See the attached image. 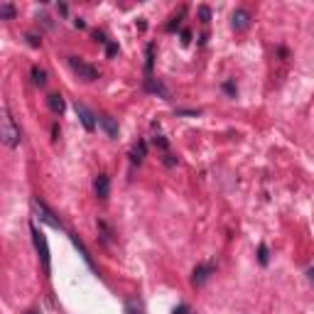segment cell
I'll return each mask as SVG.
<instances>
[{
    "mask_svg": "<svg viewBox=\"0 0 314 314\" xmlns=\"http://www.w3.org/2000/svg\"><path fill=\"white\" fill-rule=\"evenodd\" d=\"M214 275V263H201V265H197L194 268V275H191V285H204L209 277Z\"/></svg>",
    "mask_w": 314,
    "mask_h": 314,
    "instance_id": "cell-7",
    "label": "cell"
},
{
    "mask_svg": "<svg viewBox=\"0 0 314 314\" xmlns=\"http://www.w3.org/2000/svg\"><path fill=\"white\" fill-rule=\"evenodd\" d=\"M57 10H59V15H66V13H69V8H66L64 3H62V5H59V8H57Z\"/></svg>",
    "mask_w": 314,
    "mask_h": 314,
    "instance_id": "cell-33",
    "label": "cell"
},
{
    "mask_svg": "<svg viewBox=\"0 0 314 314\" xmlns=\"http://www.w3.org/2000/svg\"><path fill=\"white\" fill-rule=\"evenodd\" d=\"M93 191H96V197H99V199H108V194H111V179H108V175L96 177V182H93Z\"/></svg>",
    "mask_w": 314,
    "mask_h": 314,
    "instance_id": "cell-8",
    "label": "cell"
},
{
    "mask_svg": "<svg viewBox=\"0 0 314 314\" xmlns=\"http://www.w3.org/2000/svg\"><path fill=\"white\" fill-rule=\"evenodd\" d=\"M30 233H32V243H35V248H37V253H39L42 268H44V273L50 275V273H52V263H50V246H47V238H44V233H42L35 224H30Z\"/></svg>",
    "mask_w": 314,
    "mask_h": 314,
    "instance_id": "cell-2",
    "label": "cell"
},
{
    "mask_svg": "<svg viewBox=\"0 0 314 314\" xmlns=\"http://www.w3.org/2000/svg\"><path fill=\"white\" fill-rule=\"evenodd\" d=\"M47 106L52 108V113H57V115L64 113V99L59 96V93H52V96H47Z\"/></svg>",
    "mask_w": 314,
    "mask_h": 314,
    "instance_id": "cell-14",
    "label": "cell"
},
{
    "mask_svg": "<svg viewBox=\"0 0 314 314\" xmlns=\"http://www.w3.org/2000/svg\"><path fill=\"white\" fill-rule=\"evenodd\" d=\"M69 238H71V243H74V246H76V251L81 253V258H84V263H86L88 268H91V270H96V265H93V260H91V255H88V251H86V246L81 243V238H79L76 233H69Z\"/></svg>",
    "mask_w": 314,
    "mask_h": 314,
    "instance_id": "cell-11",
    "label": "cell"
},
{
    "mask_svg": "<svg viewBox=\"0 0 314 314\" xmlns=\"http://www.w3.org/2000/svg\"><path fill=\"white\" fill-rule=\"evenodd\" d=\"M99 126L103 128V133H106L108 138H118V123H115L108 113H101L99 115Z\"/></svg>",
    "mask_w": 314,
    "mask_h": 314,
    "instance_id": "cell-9",
    "label": "cell"
},
{
    "mask_svg": "<svg viewBox=\"0 0 314 314\" xmlns=\"http://www.w3.org/2000/svg\"><path fill=\"white\" fill-rule=\"evenodd\" d=\"M199 17H201V22H209V20H211V10H209L206 5H201V8H199Z\"/></svg>",
    "mask_w": 314,
    "mask_h": 314,
    "instance_id": "cell-22",
    "label": "cell"
},
{
    "mask_svg": "<svg viewBox=\"0 0 314 314\" xmlns=\"http://www.w3.org/2000/svg\"><path fill=\"white\" fill-rule=\"evenodd\" d=\"M189 39H191V32H189V30H182V42L187 44Z\"/></svg>",
    "mask_w": 314,
    "mask_h": 314,
    "instance_id": "cell-31",
    "label": "cell"
},
{
    "mask_svg": "<svg viewBox=\"0 0 314 314\" xmlns=\"http://www.w3.org/2000/svg\"><path fill=\"white\" fill-rule=\"evenodd\" d=\"M74 27H79V30H84V27H86V22H84L81 17H76V20H74Z\"/></svg>",
    "mask_w": 314,
    "mask_h": 314,
    "instance_id": "cell-32",
    "label": "cell"
},
{
    "mask_svg": "<svg viewBox=\"0 0 314 314\" xmlns=\"http://www.w3.org/2000/svg\"><path fill=\"white\" fill-rule=\"evenodd\" d=\"M37 20H39V22H42V25H44V27H54V25H52V20H50V17H47V15H44V13H42V15H37Z\"/></svg>",
    "mask_w": 314,
    "mask_h": 314,
    "instance_id": "cell-29",
    "label": "cell"
},
{
    "mask_svg": "<svg viewBox=\"0 0 314 314\" xmlns=\"http://www.w3.org/2000/svg\"><path fill=\"white\" fill-rule=\"evenodd\" d=\"M0 138L3 142L8 145V148H17L20 145V128L15 126L13 115H10V108L8 106H3V133H0Z\"/></svg>",
    "mask_w": 314,
    "mask_h": 314,
    "instance_id": "cell-1",
    "label": "cell"
},
{
    "mask_svg": "<svg viewBox=\"0 0 314 314\" xmlns=\"http://www.w3.org/2000/svg\"><path fill=\"white\" fill-rule=\"evenodd\" d=\"M145 59H148V62H145V71H148V76H150L152 74V64H155V47H152V44L145 47Z\"/></svg>",
    "mask_w": 314,
    "mask_h": 314,
    "instance_id": "cell-17",
    "label": "cell"
},
{
    "mask_svg": "<svg viewBox=\"0 0 314 314\" xmlns=\"http://www.w3.org/2000/svg\"><path fill=\"white\" fill-rule=\"evenodd\" d=\"M177 115H191V118H197L199 111H177Z\"/></svg>",
    "mask_w": 314,
    "mask_h": 314,
    "instance_id": "cell-30",
    "label": "cell"
},
{
    "mask_svg": "<svg viewBox=\"0 0 314 314\" xmlns=\"http://www.w3.org/2000/svg\"><path fill=\"white\" fill-rule=\"evenodd\" d=\"M74 111H76V115L81 118V126L86 128L88 133H91V130H96V115L91 113V111H88L84 103H79V101H76V103H74Z\"/></svg>",
    "mask_w": 314,
    "mask_h": 314,
    "instance_id": "cell-6",
    "label": "cell"
},
{
    "mask_svg": "<svg viewBox=\"0 0 314 314\" xmlns=\"http://www.w3.org/2000/svg\"><path fill=\"white\" fill-rule=\"evenodd\" d=\"M145 88H148L150 93H160L162 99H170V91H167V86H164V84H160V81H155L152 76H148V79H145Z\"/></svg>",
    "mask_w": 314,
    "mask_h": 314,
    "instance_id": "cell-12",
    "label": "cell"
},
{
    "mask_svg": "<svg viewBox=\"0 0 314 314\" xmlns=\"http://www.w3.org/2000/svg\"><path fill=\"white\" fill-rule=\"evenodd\" d=\"M231 27H233L236 32H246V30L251 27V13L243 10V8L233 10V15H231Z\"/></svg>",
    "mask_w": 314,
    "mask_h": 314,
    "instance_id": "cell-5",
    "label": "cell"
},
{
    "mask_svg": "<svg viewBox=\"0 0 314 314\" xmlns=\"http://www.w3.org/2000/svg\"><path fill=\"white\" fill-rule=\"evenodd\" d=\"M145 155H148V142H145V140H140V142H135V145L130 148V162L140 164L142 160H145Z\"/></svg>",
    "mask_w": 314,
    "mask_h": 314,
    "instance_id": "cell-10",
    "label": "cell"
},
{
    "mask_svg": "<svg viewBox=\"0 0 314 314\" xmlns=\"http://www.w3.org/2000/svg\"><path fill=\"white\" fill-rule=\"evenodd\" d=\"M172 314H191V309H189L187 304H177L175 309H172Z\"/></svg>",
    "mask_w": 314,
    "mask_h": 314,
    "instance_id": "cell-27",
    "label": "cell"
},
{
    "mask_svg": "<svg viewBox=\"0 0 314 314\" xmlns=\"http://www.w3.org/2000/svg\"><path fill=\"white\" fill-rule=\"evenodd\" d=\"M258 263H260V265L270 263V251H268V246H265V243H260V246H258Z\"/></svg>",
    "mask_w": 314,
    "mask_h": 314,
    "instance_id": "cell-19",
    "label": "cell"
},
{
    "mask_svg": "<svg viewBox=\"0 0 314 314\" xmlns=\"http://www.w3.org/2000/svg\"><path fill=\"white\" fill-rule=\"evenodd\" d=\"M162 162L167 164V167H175V164H177V157H175V155H170V152H164V155H162Z\"/></svg>",
    "mask_w": 314,
    "mask_h": 314,
    "instance_id": "cell-25",
    "label": "cell"
},
{
    "mask_svg": "<svg viewBox=\"0 0 314 314\" xmlns=\"http://www.w3.org/2000/svg\"><path fill=\"white\" fill-rule=\"evenodd\" d=\"M93 39H96L99 44H108V39H106V35H103L101 30H93Z\"/></svg>",
    "mask_w": 314,
    "mask_h": 314,
    "instance_id": "cell-26",
    "label": "cell"
},
{
    "mask_svg": "<svg viewBox=\"0 0 314 314\" xmlns=\"http://www.w3.org/2000/svg\"><path fill=\"white\" fill-rule=\"evenodd\" d=\"M69 66H71V71H74L81 81H96V79H99V69H96L93 64L79 59V57H69Z\"/></svg>",
    "mask_w": 314,
    "mask_h": 314,
    "instance_id": "cell-3",
    "label": "cell"
},
{
    "mask_svg": "<svg viewBox=\"0 0 314 314\" xmlns=\"http://www.w3.org/2000/svg\"><path fill=\"white\" fill-rule=\"evenodd\" d=\"M307 275H309V280H312V282H314V265H312V268H309V270H307Z\"/></svg>",
    "mask_w": 314,
    "mask_h": 314,
    "instance_id": "cell-34",
    "label": "cell"
},
{
    "mask_svg": "<svg viewBox=\"0 0 314 314\" xmlns=\"http://www.w3.org/2000/svg\"><path fill=\"white\" fill-rule=\"evenodd\" d=\"M99 231H101V238H103V243H111V236H113V231L108 228V224H106L103 219H99Z\"/></svg>",
    "mask_w": 314,
    "mask_h": 314,
    "instance_id": "cell-18",
    "label": "cell"
},
{
    "mask_svg": "<svg viewBox=\"0 0 314 314\" xmlns=\"http://www.w3.org/2000/svg\"><path fill=\"white\" fill-rule=\"evenodd\" d=\"M123 312L126 314H145V307L138 297H128L126 304H123Z\"/></svg>",
    "mask_w": 314,
    "mask_h": 314,
    "instance_id": "cell-13",
    "label": "cell"
},
{
    "mask_svg": "<svg viewBox=\"0 0 314 314\" xmlns=\"http://www.w3.org/2000/svg\"><path fill=\"white\" fill-rule=\"evenodd\" d=\"M152 145H155L157 150H162V152H167V148H170L167 138H162V135H155V138H152Z\"/></svg>",
    "mask_w": 314,
    "mask_h": 314,
    "instance_id": "cell-21",
    "label": "cell"
},
{
    "mask_svg": "<svg viewBox=\"0 0 314 314\" xmlns=\"http://www.w3.org/2000/svg\"><path fill=\"white\" fill-rule=\"evenodd\" d=\"M25 37H27V42H30V47H39V42H42V39H39L35 32H27Z\"/></svg>",
    "mask_w": 314,
    "mask_h": 314,
    "instance_id": "cell-23",
    "label": "cell"
},
{
    "mask_svg": "<svg viewBox=\"0 0 314 314\" xmlns=\"http://www.w3.org/2000/svg\"><path fill=\"white\" fill-rule=\"evenodd\" d=\"M32 84L35 86H44L47 84V71L39 69V66H32Z\"/></svg>",
    "mask_w": 314,
    "mask_h": 314,
    "instance_id": "cell-15",
    "label": "cell"
},
{
    "mask_svg": "<svg viewBox=\"0 0 314 314\" xmlns=\"http://www.w3.org/2000/svg\"><path fill=\"white\" fill-rule=\"evenodd\" d=\"M32 209H35V214H37V219L42 221V224H47L50 228H57V231H62L64 228V224L57 219V214L52 211L50 206L44 204V201H39V199H35L32 201Z\"/></svg>",
    "mask_w": 314,
    "mask_h": 314,
    "instance_id": "cell-4",
    "label": "cell"
},
{
    "mask_svg": "<svg viewBox=\"0 0 314 314\" xmlns=\"http://www.w3.org/2000/svg\"><path fill=\"white\" fill-rule=\"evenodd\" d=\"M182 17H184V8L179 10V15H175V17H172V22H167V32H175V30H179V25H182Z\"/></svg>",
    "mask_w": 314,
    "mask_h": 314,
    "instance_id": "cell-20",
    "label": "cell"
},
{
    "mask_svg": "<svg viewBox=\"0 0 314 314\" xmlns=\"http://www.w3.org/2000/svg\"><path fill=\"white\" fill-rule=\"evenodd\" d=\"M15 15H17V10H15L13 3H3L0 5V20H13Z\"/></svg>",
    "mask_w": 314,
    "mask_h": 314,
    "instance_id": "cell-16",
    "label": "cell"
},
{
    "mask_svg": "<svg viewBox=\"0 0 314 314\" xmlns=\"http://www.w3.org/2000/svg\"><path fill=\"white\" fill-rule=\"evenodd\" d=\"M106 54H108V57H115V54H118V44L108 42V44H106Z\"/></svg>",
    "mask_w": 314,
    "mask_h": 314,
    "instance_id": "cell-28",
    "label": "cell"
},
{
    "mask_svg": "<svg viewBox=\"0 0 314 314\" xmlns=\"http://www.w3.org/2000/svg\"><path fill=\"white\" fill-rule=\"evenodd\" d=\"M224 91H226L231 99H236V84H233V81H226V84H224Z\"/></svg>",
    "mask_w": 314,
    "mask_h": 314,
    "instance_id": "cell-24",
    "label": "cell"
}]
</instances>
